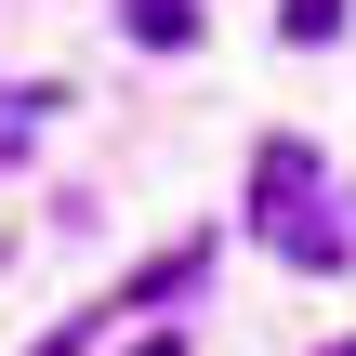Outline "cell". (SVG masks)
<instances>
[{
	"mask_svg": "<svg viewBox=\"0 0 356 356\" xmlns=\"http://www.w3.org/2000/svg\"><path fill=\"white\" fill-rule=\"evenodd\" d=\"M304 185H317V159H304V145H291V132H277V145H264V159H251V198H264V225H277V251H304V264H330V251H343V238H330V225H317V211H304Z\"/></svg>",
	"mask_w": 356,
	"mask_h": 356,
	"instance_id": "obj_1",
	"label": "cell"
},
{
	"mask_svg": "<svg viewBox=\"0 0 356 356\" xmlns=\"http://www.w3.org/2000/svg\"><path fill=\"white\" fill-rule=\"evenodd\" d=\"M132 356H185V343H172V330H145V343H132Z\"/></svg>",
	"mask_w": 356,
	"mask_h": 356,
	"instance_id": "obj_4",
	"label": "cell"
},
{
	"mask_svg": "<svg viewBox=\"0 0 356 356\" xmlns=\"http://www.w3.org/2000/svg\"><path fill=\"white\" fill-rule=\"evenodd\" d=\"M277 26H291V40H330V26H343V0H277Z\"/></svg>",
	"mask_w": 356,
	"mask_h": 356,
	"instance_id": "obj_3",
	"label": "cell"
},
{
	"mask_svg": "<svg viewBox=\"0 0 356 356\" xmlns=\"http://www.w3.org/2000/svg\"><path fill=\"white\" fill-rule=\"evenodd\" d=\"M119 26H132L145 53H185V40H198V0H119Z\"/></svg>",
	"mask_w": 356,
	"mask_h": 356,
	"instance_id": "obj_2",
	"label": "cell"
},
{
	"mask_svg": "<svg viewBox=\"0 0 356 356\" xmlns=\"http://www.w3.org/2000/svg\"><path fill=\"white\" fill-rule=\"evenodd\" d=\"M330 356H356V330H343V343H330Z\"/></svg>",
	"mask_w": 356,
	"mask_h": 356,
	"instance_id": "obj_5",
	"label": "cell"
}]
</instances>
